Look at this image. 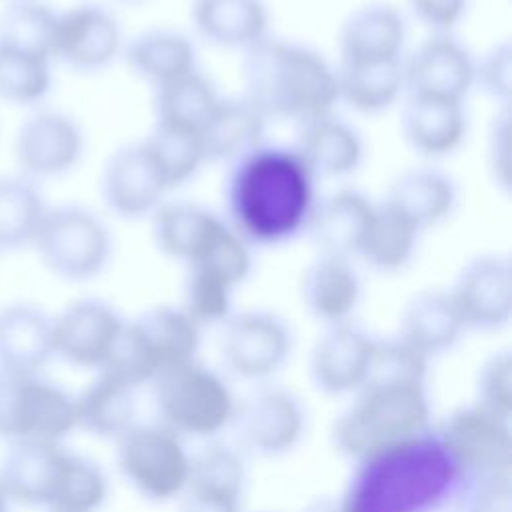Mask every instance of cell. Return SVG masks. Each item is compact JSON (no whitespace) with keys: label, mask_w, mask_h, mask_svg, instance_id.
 Masks as SVG:
<instances>
[{"label":"cell","mask_w":512,"mask_h":512,"mask_svg":"<svg viewBox=\"0 0 512 512\" xmlns=\"http://www.w3.org/2000/svg\"><path fill=\"white\" fill-rule=\"evenodd\" d=\"M230 428L246 452L264 458L284 456L306 432V408L292 390L266 386L238 402Z\"/></svg>","instance_id":"8fae6325"},{"label":"cell","mask_w":512,"mask_h":512,"mask_svg":"<svg viewBox=\"0 0 512 512\" xmlns=\"http://www.w3.org/2000/svg\"><path fill=\"white\" fill-rule=\"evenodd\" d=\"M124 322L126 320L118 310L104 300H78L52 320L54 354L72 366L100 370L106 364Z\"/></svg>","instance_id":"e0dca14e"},{"label":"cell","mask_w":512,"mask_h":512,"mask_svg":"<svg viewBox=\"0 0 512 512\" xmlns=\"http://www.w3.org/2000/svg\"><path fill=\"white\" fill-rule=\"evenodd\" d=\"M452 502L456 512H512V470L460 478Z\"/></svg>","instance_id":"7bdbcfd3"},{"label":"cell","mask_w":512,"mask_h":512,"mask_svg":"<svg viewBox=\"0 0 512 512\" xmlns=\"http://www.w3.org/2000/svg\"><path fill=\"white\" fill-rule=\"evenodd\" d=\"M420 230L386 200L376 202L372 226L360 254L372 270L382 274L402 272L416 256Z\"/></svg>","instance_id":"d590c367"},{"label":"cell","mask_w":512,"mask_h":512,"mask_svg":"<svg viewBox=\"0 0 512 512\" xmlns=\"http://www.w3.org/2000/svg\"><path fill=\"white\" fill-rule=\"evenodd\" d=\"M338 102L360 114H380L406 96L404 58L382 64H338Z\"/></svg>","instance_id":"836d02e7"},{"label":"cell","mask_w":512,"mask_h":512,"mask_svg":"<svg viewBox=\"0 0 512 512\" xmlns=\"http://www.w3.org/2000/svg\"><path fill=\"white\" fill-rule=\"evenodd\" d=\"M244 96L268 120H288L302 126L328 116L338 102L336 66L314 48L266 36L244 52Z\"/></svg>","instance_id":"3957f363"},{"label":"cell","mask_w":512,"mask_h":512,"mask_svg":"<svg viewBox=\"0 0 512 512\" xmlns=\"http://www.w3.org/2000/svg\"><path fill=\"white\" fill-rule=\"evenodd\" d=\"M408 8L430 34H452L468 10V0H408Z\"/></svg>","instance_id":"7dc6e473"},{"label":"cell","mask_w":512,"mask_h":512,"mask_svg":"<svg viewBox=\"0 0 512 512\" xmlns=\"http://www.w3.org/2000/svg\"><path fill=\"white\" fill-rule=\"evenodd\" d=\"M458 196V184L452 176L432 166H420L400 172L384 200L424 232L454 214Z\"/></svg>","instance_id":"f546056e"},{"label":"cell","mask_w":512,"mask_h":512,"mask_svg":"<svg viewBox=\"0 0 512 512\" xmlns=\"http://www.w3.org/2000/svg\"><path fill=\"white\" fill-rule=\"evenodd\" d=\"M474 62L470 50L452 34H430L404 56L406 96L464 102L474 88Z\"/></svg>","instance_id":"5bb4252c"},{"label":"cell","mask_w":512,"mask_h":512,"mask_svg":"<svg viewBox=\"0 0 512 512\" xmlns=\"http://www.w3.org/2000/svg\"><path fill=\"white\" fill-rule=\"evenodd\" d=\"M266 114L244 94L222 96L200 130L206 162H234L266 142Z\"/></svg>","instance_id":"f1b7e54d"},{"label":"cell","mask_w":512,"mask_h":512,"mask_svg":"<svg viewBox=\"0 0 512 512\" xmlns=\"http://www.w3.org/2000/svg\"><path fill=\"white\" fill-rule=\"evenodd\" d=\"M116 444L118 472L140 498L164 504L182 496L190 478L192 452L178 434L158 422H138Z\"/></svg>","instance_id":"8992f818"},{"label":"cell","mask_w":512,"mask_h":512,"mask_svg":"<svg viewBox=\"0 0 512 512\" xmlns=\"http://www.w3.org/2000/svg\"><path fill=\"white\" fill-rule=\"evenodd\" d=\"M134 324L152 352L160 374L198 360L202 328L180 306L162 304L150 308L134 318Z\"/></svg>","instance_id":"d6a6232c"},{"label":"cell","mask_w":512,"mask_h":512,"mask_svg":"<svg viewBox=\"0 0 512 512\" xmlns=\"http://www.w3.org/2000/svg\"><path fill=\"white\" fill-rule=\"evenodd\" d=\"M376 338L352 322L326 326L308 358V374L316 390L328 396L358 392L372 368Z\"/></svg>","instance_id":"9a60e30c"},{"label":"cell","mask_w":512,"mask_h":512,"mask_svg":"<svg viewBox=\"0 0 512 512\" xmlns=\"http://www.w3.org/2000/svg\"><path fill=\"white\" fill-rule=\"evenodd\" d=\"M128 68L154 90L198 70L194 42L176 30L154 28L136 34L122 52Z\"/></svg>","instance_id":"4dcf8cb0"},{"label":"cell","mask_w":512,"mask_h":512,"mask_svg":"<svg viewBox=\"0 0 512 512\" xmlns=\"http://www.w3.org/2000/svg\"><path fill=\"white\" fill-rule=\"evenodd\" d=\"M158 424L182 440L212 438L232 426L238 400L226 378L198 360L174 366L152 382Z\"/></svg>","instance_id":"5b68a950"},{"label":"cell","mask_w":512,"mask_h":512,"mask_svg":"<svg viewBox=\"0 0 512 512\" xmlns=\"http://www.w3.org/2000/svg\"><path fill=\"white\" fill-rule=\"evenodd\" d=\"M48 208L38 188L24 178H0V248L32 244Z\"/></svg>","instance_id":"74e56055"},{"label":"cell","mask_w":512,"mask_h":512,"mask_svg":"<svg viewBox=\"0 0 512 512\" xmlns=\"http://www.w3.org/2000/svg\"><path fill=\"white\" fill-rule=\"evenodd\" d=\"M84 152V134L64 112L44 110L30 116L16 138V158L22 170L36 178L62 176Z\"/></svg>","instance_id":"ac0fdd59"},{"label":"cell","mask_w":512,"mask_h":512,"mask_svg":"<svg viewBox=\"0 0 512 512\" xmlns=\"http://www.w3.org/2000/svg\"><path fill=\"white\" fill-rule=\"evenodd\" d=\"M474 88L508 106L512 92V46L508 42L492 46L474 62Z\"/></svg>","instance_id":"f6af8a7d"},{"label":"cell","mask_w":512,"mask_h":512,"mask_svg":"<svg viewBox=\"0 0 512 512\" xmlns=\"http://www.w3.org/2000/svg\"><path fill=\"white\" fill-rule=\"evenodd\" d=\"M436 436L460 478L512 470L510 420L478 404L454 408L440 422Z\"/></svg>","instance_id":"30bf717a"},{"label":"cell","mask_w":512,"mask_h":512,"mask_svg":"<svg viewBox=\"0 0 512 512\" xmlns=\"http://www.w3.org/2000/svg\"><path fill=\"white\" fill-rule=\"evenodd\" d=\"M300 512H344L340 496H318L308 502Z\"/></svg>","instance_id":"681fc988"},{"label":"cell","mask_w":512,"mask_h":512,"mask_svg":"<svg viewBox=\"0 0 512 512\" xmlns=\"http://www.w3.org/2000/svg\"><path fill=\"white\" fill-rule=\"evenodd\" d=\"M300 300L324 326L352 322L362 300V280L354 262L318 254L302 274Z\"/></svg>","instance_id":"7402d4cb"},{"label":"cell","mask_w":512,"mask_h":512,"mask_svg":"<svg viewBox=\"0 0 512 512\" xmlns=\"http://www.w3.org/2000/svg\"><path fill=\"white\" fill-rule=\"evenodd\" d=\"M294 148L318 180L346 178L364 160L362 134L334 112L298 126Z\"/></svg>","instance_id":"4316f807"},{"label":"cell","mask_w":512,"mask_h":512,"mask_svg":"<svg viewBox=\"0 0 512 512\" xmlns=\"http://www.w3.org/2000/svg\"><path fill=\"white\" fill-rule=\"evenodd\" d=\"M124 52L122 28L98 4H78L58 14L54 56L80 72H98Z\"/></svg>","instance_id":"2e32d148"},{"label":"cell","mask_w":512,"mask_h":512,"mask_svg":"<svg viewBox=\"0 0 512 512\" xmlns=\"http://www.w3.org/2000/svg\"><path fill=\"white\" fill-rule=\"evenodd\" d=\"M336 416L330 438L344 458L362 462L428 432L432 406L422 380L372 376Z\"/></svg>","instance_id":"277c9868"},{"label":"cell","mask_w":512,"mask_h":512,"mask_svg":"<svg viewBox=\"0 0 512 512\" xmlns=\"http://www.w3.org/2000/svg\"><path fill=\"white\" fill-rule=\"evenodd\" d=\"M8 502H10V498L6 496L4 488L0 486V512H10V506H8Z\"/></svg>","instance_id":"f907efd6"},{"label":"cell","mask_w":512,"mask_h":512,"mask_svg":"<svg viewBox=\"0 0 512 512\" xmlns=\"http://www.w3.org/2000/svg\"><path fill=\"white\" fill-rule=\"evenodd\" d=\"M56 20L58 14L46 4L18 0L10 4L0 18V44L30 56L52 60Z\"/></svg>","instance_id":"8d00e7d4"},{"label":"cell","mask_w":512,"mask_h":512,"mask_svg":"<svg viewBox=\"0 0 512 512\" xmlns=\"http://www.w3.org/2000/svg\"><path fill=\"white\" fill-rule=\"evenodd\" d=\"M460 474L436 430L362 462L340 496L344 512H434L454 498Z\"/></svg>","instance_id":"7a4b0ae2"},{"label":"cell","mask_w":512,"mask_h":512,"mask_svg":"<svg viewBox=\"0 0 512 512\" xmlns=\"http://www.w3.org/2000/svg\"><path fill=\"white\" fill-rule=\"evenodd\" d=\"M408 24L390 4H366L346 16L338 30V64H382L404 58Z\"/></svg>","instance_id":"ffe728a7"},{"label":"cell","mask_w":512,"mask_h":512,"mask_svg":"<svg viewBox=\"0 0 512 512\" xmlns=\"http://www.w3.org/2000/svg\"><path fill=\"white\" fill-rule=\"evenodd\" d=\"M448 294L466 326L496 332L512 318V266L502 254H482L458 272Z\"/></svg>","instance_id":"7c38bea8"},{"label":"cell","mask_w":512,"mask_h":512,"mask_svg":"<svg viewBox=\"0 0 512 512\" xmlns=\"http://www.w3.org/2000/svg\"><path fill=\"white\" fill-rule=\"evenodd\" d=\"M196 34L212 46L246 52L270 36V10L264 0H192Z\"/></svg>","instance_id":"d4e9b609"},{"label":"cell","mask_w":512,"mask_h":512,"mask_svg":"<svg viewBox=\"0 0 512 512\" xmlns=\"http://www.w3.org/2000/svg\"><path fill=\"white\" fill-rule=\"evenodd\" d=\"M224 226L226 220L220 214L196 202L164 200L150 216L154 246L184 266L198 260Z\"/></svg>","instance_id":"cb8c5ba5"},{"label":"cell","mask_w":512,"mask_h":512,"mask_svg":"<svg viewBox=\"0 0 512 512\" xmlns=\"http://www.w3.org/2000/svg\"><path fill=\"white\" fill-rule=\"evenodd\" d=\"M32 244L56 276L72 282L100 276L112 258L108 226L92 210L72 204L48 208Z\"/></svg>","instance_id":"52a82bcc"},{"label":"cell","mask_w":512,"mask_h":512,"mask_svg":"<svg viewBox=\"0 0 512 512\" xmlns=\"http://www.w3.org/2000/svg\"><path fill=\"white\" fill-rule=\"evenodd\" d=\"M68 450L58 442L18 440L0 466V486L10 500L50 508Z\"/></svg>","instance_id":"44dd1931"},{"label":"cell","mask_w":512,"mask_h":512,"mask_svg":"<svg viewBox=\"0 0 512 512\" xmlns=\"http://www.w3.org/2000/svg\"><path fill=\"white\" fill-rule=\"evenodd\" d=\"M242 498V490L188 480L178 498V512H242Z\"/></svg>","instance_id":"bcb514c9"},{"label":"cell","mask_w":512,"mask_h":512,"mask_svg":"<svg viewBox=\"0 0 512 512\" xmlns=\"http://www.w3.org/2000/svg\"><path fill=\"white\" fill-rule=\"evenodd\" d=\"M108 498V478L90 458L68 452L50 512H98Z\"/></svg>","instance_id":"60d3db41"},{"label":"cell","mask_w":512,"mask_h":512,"mask_svg":"<svg viewBox=\"0 0 512 512\" xmlns=\"http://www.w3.org/2000/svg\"><path fill=\"white\" fill-rule=\"evenodd\" d=\"M220 94L200 70L188 72L154 90V124L194 130L200 134L212 116Z\"/></svg>","instance_id":"e575fe53"},{"label":"cell","mask_w":512,"mask_h":512,"mask_svg":"<svg viewBox=\"0 0 512 512\" xmlns=\"http://www.w3.org/2000/svg\"><path fill=\"white\" fill-rule=\"evenodd\" d=\"M144 144L154 156L170 190L192 180L206 164L202 138L194 130L154 124Z\"/></svg>","instance_id":"f35d334b"},{"label":"cell","mask_w":512,"mask_h":512,"mask_svg":"<svg viewBox=\"0 0 512 512\" xmlns=\"http://www.w3.org/2000/svg\"><path fill=\"white\" fill-rule=\"evenodd\" d=\"M484 410L510 420L512 416V356L494 352L476 374V402Z\"/></svg>","instance_id":"ee69618b"},{"label":"cell","mask_w":512,"mask_h":512,"mask_svg":"<svg viewBox=\"0 0 512 512\" xmlns=\"http://www.w3.org/2000/svg\"><path fill=\"white\" fill-rule=\"evenodd\" d=\"M486 158L492 178L504 190L510 188V110L504 106L492 120L486 144Z\"/></svg>","instance_id":"c3c4849f"},{"label":"cell","mask_w":512,"mask_h":512,"mask_svg":"<svg viewBox=\"0 0 512 512\" xmlns=\"http://www.w3.org/2000/svg\"><path fill=\"white\" fill-rule=\"evenodd\" d=\"M294 348L288 322L270 310H244L222 324L220 354L226 370L248 382L278 374Z\"/></svg>","instance_id":"9c48e42d"},{"label":"cell","mask_w":512,"mask_h":512,"mask_svg":"<svg viewBox=\"0 0 512 512\" xmlns=\"http://www.w3.org/2000/svg\"><path fill=\"white\" fill-rule=\"evenodd\" d=\"M78 426L76 398L38 376L0 372V436L60 442Z\"/></svg>","instance_id":"ba28073f"},{"label":"cell","mask_w":512,"mask_h":512,"mask_svg":"<svg viewBox=\"0 0 512 512\" xmlns=\"http://www.w3.org/2000/svg\"><path fill=\"white\" fill-rule=\"evenodd\" d=\"M136 416V388L106 372H100L76 396L78 426L98 438L118 440L138 424Z\"/></svg>","instance_id":"1f68e13d"},{"label":"cell","mask_w":512,"mask_h":512,"mask_svg":"<svg viewBox=\"0 0 512 512\" xmlns=\"http://www.w3.org/2000/svg\"><path fill=\"white\" fill-rule=\"evenodd\" d=\"M118 2H128V4H138V2H144V0H118Z\"/></svg>","instance_id":"816d5d0a"},{"label":"cell","mask_w":512,"mask_h":512,"mask_svg":"<svg viewBox=\"0 0 512 512\" xmlns=\"http://www.w3.org/2000/svg\"><path fill=\"white\" fill-rule=\"evenodd\" d=\"M54 356V326L40 308L12 304L0 312V372L36 376Z\"/></svg>","instance_id":"484cf974"},{"label":"cell","mask_w":512,"mask_h":512,"mask_svg":"<svg viewBox=\"0 0 512 512\" xmlns=\"http://www.w3.org/2000/svg\"><path fill=\"white\" fill-rule=\"evenodd\" d=\"M374 210L376 202L364 192L340 188L318 200L306 234L322 256L360 260Z\"/></svg>","instance_id":"d6986e66"},{"label":"cell","mask_w":512,"mask_h":512,"mask_svg":"<svg viewBox=\"0 0 512 512\" xmlns=\"http://www.w3.org/2000/svg\"><path fill=\"white\" fill-rule=\"evenodd\" d=\"M406 144L424 158H446L466 140L468 114L464 102L406 96L400 116Z\"/></svg>","instance_id":"603a6c76"},{"label":"cell","mask_w":512,"mask_h":512,"mask_svg":"<svg viewBox=\"0 0 512 512\" xmlns=\"http://www.w3.org/2000/svg\"><path fill=\"white\" fill-rule=\"evenodd\" d=\"M318 200V178L294 146L264 142L228 164L224 220L252 248L306 234Z\"/></svg>","instance_id":"6da1fadb"},{"label":"cell","mask_w":512,"mask_h":512,"mask_svg":"<svg viewBox=\"0 0 512 512\" xmlns=\"http://www.w3.org/2000/svg\"><path fill=\"white\" fill-rule=\"evenodd\" d=\"M170 192L144 140L118 148L104 164L100 194L110 212L126 220L150 218Z\"/></svg>","instance_id":"4fadbf2b"},{"label":"cell","mask_w":512,"mask_h":512,"mask_svg":"<svg viewBox=\"0 0 512 512\" xmlns=\"http://www.w3.org/2000/svg\"><path fill=\"white\" fill-rule=\"evenodd\" d=\"M464 332L466 326L448 290H424L406 302L396 336L430 360L452 350Z\"/></svg>","instance_id":"83f0119b"},{"label":"cell","mask_w":512,"mask_h":512,"mask_svg":"<svg viewBox=\"0 0 512 512\" xmlns=\"http://www.w3.org/2000/svg\"><path fill=\"white\" fill-rule=\"evenodd\" d=\"M236 288L238 286H234L222 274L206 266H186L180 308L202 330L208 326H222L234 314Z\"/></svg>","instance_id":"ab89813d"},{"label":"cell","mask_w":512,"mask_h":512,"mask_svg":"<svg viewBox=\"0 0 512 512\" xmlns=\"http://www.w3.org/2000/svg\"><path fill=\"white\" fill-rule=\"evenodd\" d=\"M50 86V60L0 44V96L16 104H34L48 94Z\"/></svg>","instance_id":"b9f144b4"}]
</instances>
